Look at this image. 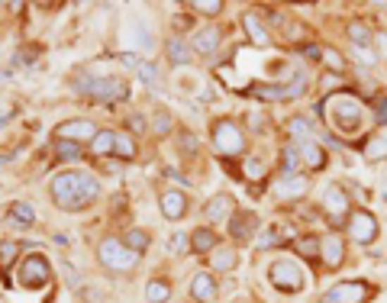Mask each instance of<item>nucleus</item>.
I'll return each mask as SVG.
<instances>
[{"label": "nucleus", "instance_id": "6ab92c4d", "mask_svg": "<svg viewBox=\"0 0 387 303\" xmlns=\"http://www.w3.org/2000/svg\"><path fill=\"white\" fill-rule=\"evenodd\" d=\"M190 297H194V300H200V303L213 300V297H216V278H213L210 271L194 274V280H190Z\"/></svg>", "mask_w": 387, "mask_h": 303}, {"label": "nucleus", "instance_id": "6e6552de", "mask_svg": "<svg viewBox=\"0 0 387 303\" xmlns=\"http://www.w3.org/2000/svg\"><path fill=\"white\" fill-rule=\"evenodd\" d=\"M323 213H326L329 226H345L349 223V194L339 187V184H329L323 190Z\"/></svg>", "mask_w": 387, "mask_h": 303}, {"label": "nucleus", "instance_id": "c9c22d12", "mask_svg": "<svg viewBox=\"0 0 387 303\" xmlns=\"http://www.w3.org/2000/svg\"><path fill=\"white\" fill-rule=\"evenodd\" d=\"M190 10H197L204 16H216V13H223V0H194Z\"/></svg>", "mask_w": 387, "mask_h": 303}, {"label": "nucleus", "instance_id": "cd10ccee", "mask_svg": "<svg viewBox=\"0 0 387 303\" xmlns=\"http://www.w3.org/2000/svg\"><path fill=\"white\" fill-rule=\"evenodd\" d=\"M245 94H252V97H258V100H284L281 84H249Z\"/></svg>", "mask_w": 387, "mask_h": 303}, {"label": "nucleus", "instance_id": "aec40b11", "mask_svg": "<svg viewBox=\"0 0 387 303\" xmlns=\"http://www.w3.org/2000/svg\"><path fill=\"white\" fill-rule=\"evenodd\" d=\"M229 213H233V197H229V194H216V197H210L207 200V206H204V216L210 223L226 220Z\"/></svg>", "mask_w": 387, "mask_h": 303}, {"label": "nucleus", "instance_id": "ddd939ff", "mask_svg": "<svg viewBox=\"0 0 387 303\" xmlns=\"http://www.w3.org/2000/svg\"><path fill=\"white\" fill-rule=\"evenodd\" d=\"M297 152H300V161H304V168H310V171H323L326 168V149L319 142H313V139H304V142H294Z\"/></svg>", "mask_w": 387, "mask_h": 303}, {"label": "nucleus", "instance_id": "dca6fc26", "mask_svg": "<svg viewBox=\"0 0 387 303\" xmlns=\"http://www.w3.org/2000/svg\"><path fill=\"white\" fill-rule=\"evenodd\" d=\"M310 190V181L304 175H294V178H281V181H274V194L281 200H300Z\"/></svg>", "mask_w": 387, "mask_h": 303}, {"label": "nucleus", "instance_id": "a18cd8bd", "mask_svg": "<svg viewBox=\"0 0 387 303\" xmlns=\"http://www.w3.org/2000/svg\"><path fill=\"white\" fill-rule=\"evenodd\" d=\"M139 78H142L145 84L155 81V65H152V61H142V65H139Z\"/></svg>", "mask_w": 387, "mask_h": 303}, {"label": "nucleus", "instance_id": "a19ab883", "mask_svg": "<svg viewBox=\"0 0 387 303\" xmlns=\"http://www.w3.org/2000/svg\"><path fill=\"white\" fill-rule=\"evenodd\" d=\"M175 129V120H171V113H155V136H168Z\"/></svg>", "mask_w": 387, "mask_h": 303}, {"label": "nucleus", "instance_id": "f03ea898", "mask_svg": "<svg viewBox=\"0 0 387 303\" xmlns=\"http://www.w3.org/2000/svg\"><path fill=\"white\" fill-rule=\"evenodd\" d=\"M317 110L319 113L329 110V120H333V126L339 129V132H355V129L362 126V116H364L358 97H352V94H333V97H326Z\"/></svg>", "mask_w": 387, "mask_h": 303}, {"label": "nucleus", "instance_id": "72a5a7b5", "mask_svg": "<svg viewBox=\"0 0 387 303\" xmlns=\"http://www.w3.org/2000/svg\"><path fill=\"white\" fill-rule=\"evenodd\" d=\"M319 249H323V239H317V235H304V239L297 242V252L304 258H319Z\"/></svg>", "mask_w": 387, "mask_h": 303}, {"label": "nucleus", "instance_id": "c03bdc74", "mask_svg": "<svg viewBox=\"0 0 387 303\" xmlns=\"http://www.w3.org/2000/svg\"><path fill=\"white\" fill-rule=\"evenodd\" d=\"M190 235H184V233H178L175 235V239H171V252H175V255H184V252H188L190 249Z\"/></svg>", "mask_w": 387, "mask_h": 303}, {"label": "nucleus", "instance_id": "5701e85b", "mask_svg": "<svg viewBox=\"0 0 387 303\" xmlns=\"http://www.w3.org/2000/svg\"><path fill=\"white\" fill-rule=\"evenodd\" d=\"M7 223L10 226H16V229H30L32 223H36V213H32L30 204H13L7 210Z\"/></svg>", "mask_w": 387, "mask_h": 303}, {"label": "nucleus", "instance_id": "f257e3e1", "mask_svg": "<svg viewBox=\"0 0 387 303\" xmlns=\"http://www.w3.org/2000/svg\"><path fill=\"white\" fill-rule=\"evenodd\" d=\"M49 190H52L55 206H61V210H84V206H91L100 197V181L91 178L87 171H61V175L52 178Z\"/></svg>", "mask_w": 387, "mask_h": 303}, {"label": "nucleus", "instance_id": "a878e982", "mask_svg": "<svg viewBox=\"0 0 387 303\" xmlns=\"http://www.w3.org/2000/svg\"><path fill=\"white\" fill-rule=\"evenodd\" d=\"M145 300L149 303H168L171 300V284L161 280V278L149 280V284H145Z\"/></svg>", "mask_w": 387, "mask_h": 303}, {"label": "nucleus", "instance_id": "2f4dec72", "mask_svg": "<svg viewBox=\"0 0 387 303\" xmlns=\"http://www.w3.org/2000/svg\"><path fill=\"white\" fill-rule=\"evenodd\" d=\"M364 159L368 161H384L387 159V136H371L364 142Z\"/></svg>", "mask_w": 387, "mask_h": 303}, {"label": "nucleus", "instance_id": "4be33fe9", "mask_svg": "<svg viewBox=\"0 0 387 303\" xmlns=\"http://www.w3.org/2000/svg\"><path fill=\"white\" fill-rule=\"evenodd\" d=\"M235 265H239V255H235L233 245H216V249L210 252V268L213 271H233Z\"/></svg>", "mask_w": 387, "mask_h": 303}, {"label": "nucleus", "instance_id": "20e7f679", "mask_svg": "<svg viewBox=\"0 0 387 303\" xmlns=\"http://www.w3.org/2000/svg\"><path fill=\"white\" fill-rule=\"evenodd\" d=\"M97 258H100V265H104L106 271H120V274L136 271V265H139L136 252L126 249V242H123V239H113V235L97 245Z\"/></svg>", "mask_w": 387, "mask_h": 303}, {"label": "nucleus", "instance_id": "79ce46f5", "mask_svg": "<svg viewBox=\"0 0 387 303\" xmlns=\"http://www.w3.org/2000/svg\"><path fill=\"white\" fill-rule=\"evenodd\" d=\"M20 252V242H0V265H10Z\"/></svg>", "mask_w": 387, "mask_h": 303}, {"label": "nucleus", "instance_id": "f8f14e48", "mask_svg": "<svg viewBox=\"0 0 387 303\" xmlns=\"http://www.w3.org/2000/svg\"><path fill=\"white\" fill-rule=\"evenodd\" d=\"M159 206H161V213H165V220H181L184 213H188V197H184V190L168 187L159 197Z\"/></svg>", "mask_w": 387, "mask_h": 303}, {"label": "nucleus", "instance_id": "bb28decb", "mask_svg": "<svg viewBox=\"0 0 387 303\" xmlns=\"http://www.w3.org/2000/svg\"><path fill=\"white\" fill-rule=\"evenodd\" d=\"M300 165H304V161H300V152H297V145L294 142L284 145V152H281V175L284 178H294Z\"/></svg>", "mask_w": 387, "mask_h": 303}, {"label": "nucleus", "instance_id": "de8ad7c7", "mask_svg": "<svg viewBox=\"0 0 387 303\" xmlns=\"http://www.w3.org/2000/svg\"><path fill=\"white\" fill-rule=\"evenodd\" d=\"M374 120L381 123V126H387V97L378 100V110H374Z\"/></svg>", "mask_w": 387, "mask_h": 303}, {"label": "nucleus", "instance_id": "9d476101", "mask_svg": "<svg viewBox=\"0 0 387 303\" xmlns=\"http://www.w3.org/2000/svg\"><path fill=\"white\" fill-rule=\"evenodd\" d=\"M368 297H371V287L364 280H342V284L326 290L323 303H364Z\"/></svg>", "mask_w": 387, "mask_h": 303}, {"label": "nucleus", "instance_id": "4468645a", "mask_svg": "<svg viewBox=\"0 0 387 303\" xmlns=\"http://www.w3.org/2000/svg\"><path fill=\"white\" fill-rule=\"evenodd\" d=\"M220 42H223L220 26H204V30L194 32V39H190V49H194V52H200V55H213L216 49H220Z\"/></svg>", "mask_w": 387, "mask_h": 303}, {"label": "nucleus", "instance_id": "09e8293b", "mask_svg": "<svg viewBox=\"0 0 387 303\" xmlns=\"http://www.w3.org/2000/svg\"><path fill=\"white\" fill-rule=\"evenodd\" d=\"M268 23H271V26H281V23H284V13H278V10H274V13H268Z\"/></svg>", "mask_w": 387, "mask_h": 303}, {"label": "nucleus", "instance_id": "473e14b6", "mask_svg": "<svg viewBox=\"0 0 387 303\" xmlns=\"http://www.w3.org/2000/svg\"><path fill=\"white\" fill-rule=\"evenodd\" d=\"M123 242H126V249H133L136 255H142V252L149 249V242H152V239H149V233H145V229H129V233L123 235Z\"/></svg>", "mask_w": 387, "mask_h": 303}, {"label": "nucleus", "instance_id": "423d86ee", "mask_svg": "<svg viewBox=\"0 0 387 303\" xmlns=\"http://www.w3.org/2000/svg\"><path fill=\"white\" fill-rule=\"evenodd\" d=\"M49 280H52V265H49V258L39 255V252L26 255L23 265H20V284L30 287V290H39V287H46Z\"/></svg>", "mask_w": 387, "mask_h": 303}, {"label": "nucleus", "instance_id": "2eb2a0df", "mask_svg": "<svg viewBox=\"0 0 387 303\" xmlns=\"http://www.w3.org/2000/svg\"><path fill=\"white\" fill-rule=\"evenodd\" d=\"M255 229H258V216H255V213H245V210L233 213V220H229V235H233L235 242H245V239H252V235H255Z\"/></svg>", "mask_w": 387, "mask_h": 303}, {"label": "nucleus", "instance_id": "7c9ffc66", "mask_svg": "<svg viewBox=\"0 0 387 303\" xmlns=\"http://www.w3.org/2000/svg\"><path fill=\"white\" fill-rule=\"evenodd\" d=\"M245 181H262V178L268 175V165H265V159H258V155H245Z\"/></svg>", "mask_w": 387, "mask_h": 303}, {"label": "nucleus", "instance_id": "9b49d317", "mask_svg": "<svg viewBox=\"0 0 387 303\" xmlns=\"http://www.w3.org/2000/svg\"><path fill=\"white\" fill-rule=\"evenodd\" d=\"M100 129L91 120H65L55 126V142H94Z\"/></svg>", "mask_w": 387, "mask_h": 303}, {"label": "nucleus", "instance_id": "58836bf2", "mask_svg": "<svg viewBox=\"0 0 387 303\" xmlns=\"http://www.w3.org/2000/svg\"><path fill=\"white\" fill-rule=\"evenodd\" d=\"M55 152H59V159H81L84 149L78 142H55Z\"/></svg>", "mask_w": 387, "mask_h": 303}, {"label": "nucleus", "instance_id": "37998d69", "mask_svg": "<svg viewBox=\"0 0 387 303\" xmlns=\"http://www.w3.org/2000/svg\"><path fill=\"white\" fill-rule=\"evenodd\" d=\"M181 152H184V155H197V136L181 132Z\"/></svg>", "mask_w": 387, "mask_h": 303}, {"label": "nucleus", "instance_id": "39448f33", "mask_svg": "<svg viewBox=\"0 0 387 303\" xmlns=\"http://www.w3.org/2000/svg\"><path fill=\"white\" fill-rule=\"evenodd\" d=\"M210 139H213L216 155H223V159H233V155H242L245 152V136L233 120H216L213 123Z\"/></svg>", "mask_w": 387, "mask_h": 303}, {"label": "nucleus", "instance_id": "b1692460", "mask_svg": "<svg viewBox=\"0 0 387 303\" xmlns=\"http://www.w3.org/2000/svg\"><path fill=\"white\" fill-rule=\"evenodd\" d=\"M113 149H116V129H100L97 136H94V142H91V155H113Z\"/></svg>", "mask_w": 387, "mask_h": 303}, {"label": "nucleus", "instance_id": "8fccbe9b", "mask_svg": "<svg viewBox=\"0 0 387 303\" xmlns=\"http://www.w3.org/2000/svg\"><path fill=\"white\" fill-rule=\"evenodd\" d=\"M10 159V155H0V165H4V161H7Z\"/></svg>", "mask_w": 387, "mask_h": 303}, {"label": "nucleus", "instance_id": "e433bc0d", "mask_svg": "<svg viewBox=\"0 0 387 303\" xmlns=\"http://www.w3.org/2000/svg\"><path fill=\"white\" fill-rule=\"evenodd\" d=\"M288 132H290V136H297V142H304V139H310L313 129H310V123H307V120H300V116H297V120L288 123Z\"/></svg>", "mask_w": 387, "mask_h": 303}, {"label": "nucleus", "instance_id": "0eeeda50", "mask_svg": "<svg viewBox=\"0 0 387 303\" xmlns=\"http://www.w3.org/2000/svg\"><path fill=\"white\" fill-rule=\"evenodd\" d=\"M268 280H271V287L284 290V294H297L304 287V271L297 261H274L268 268Z\"/></svg>", "mask_w": 387, "mask_h": 303}, {"label": "nucleus", "instance_id": "a211bd4d", "mask_svg": "<svg viewBox=\"0 0 387 303\" xmlns=\"http://www.w3.org/2000/svg\"><path fill=\"white\" fill-rule=\"evenodd\" d=\"M242 30H245V36L252 39V46H268V42H271V32L265 30V23H262V20H258V13H242Z\"/></svg>", "mask_w": 387, "mask_h": 303}, {"label": "nucleus", "instance_id": "393cba45", "mask_svg": "<svg viewBox=\"0 0 387 303\" xmlns=\"http://www.w3.org/2000/svg\"><path fill=\"white\" fill-rule=\"evenodd\" d=\"M165 52H168V61H171V65H188V61H190V52H194V49H190L184 39H168Z\"/></svg>", "mask_w": 387, "mask_h": 303}, {"label": "nucleus", "instance_id": "c85d7f7f", "mask_svg": "<svg viewBox=\"0 0 387 303\" xmlns=\"http://www.w3.org/2000/svg\"><path fill=\"white\" fill-rule=\"evenodd\" d=\"M349 39H352V46L355 49H364V46H371V30H368V23H362V20H352L349 23Z\"/></svg>", "mask_w": 387, "mask_h": 303}, {"label": "nucleus", "instance_id": "c756f323", "mask_svg": "<svg viewBox=\"0 0 387 303\" xmlns=\"http://www.w3.org/2000/svg\"><path fill=\"white\" fill-rule=\"evenodd\" d=\"M319 61H323L329 71H336V75H342V71H345V58H342V52H339V49H333V46L319 49Z\"/></svg>", "mask_w": 387, "mask_h": 303}, {"label": "nucleus", "instance_id": "49530a36", "mask_svg": "<svg viewBox=\"0 0 387 303\" xmlns=\"http://www.w3.org/2000/svg\"><path fill=\"white\" fill-rule=\"evenodd\" d=\"M116 61H123V65H129V68H136V71H139V65H142V58L133 55V52H120L116 55Z\"/></svg>", "mask_w": 387, "mask_h": 303}, {"label": "nucleus", "instance_id": "f704fd0d", "mask_svg": "<svg viewBox=\"0 0 387 303\" xmlns=\"http://www.w3.org/2000/svg\"><path fill=\"white\" fill-rule=\"evenodd\" d=\"M113 155H120V159H136V142L126 136V132H116V149Z\"/></svg>", "mask_w": 387, "mask_h": 303}, {"label": "nucleus", "instance_id": "412c9836", "mask_svg": "<svg viewBox=\"0 0 387 303\" xmlns=\"http://www.w3.org/2000/svg\"><path fill=\"white\" fill-rule=\"evenodd\" d=\"M216 245H220V239H216V233L210 226H200L190 233V249L197 252V255H210Z\"/></svg>", "mask_w": 387, "mask_h": 303}, {"label": "nucleus", "instance_id": "4c0bfd02", "mask_svg": "<svg viewBox=\"0 0 387 303\" xmlns=\"http://www.w3.org/2000/svg\"><path fill=\"white\" fill-rule=\"evenodd\" d=\"M304 87H307V75H304V71H300V75H297L294 81H290L288 87H284V100H294V97H300V94H304Z\"/></svg>", "mask_w": 387, "mask_h": 303}, {"label": "nucleus", "instance_id": "ea45409f", "mask_svg": "<svg viewBox=\"0 0 387 303\" xmlns=\"http://www.w3.org/2000/svg\"><path fill=\"white\" fill-rule=\"evenodd\" d=\"M126 129L129 132H136V136H142L145 129H149V120H145L142 113H129L126 116Z\"/></svg>", "mask_w": 387, "mask_h": 303}, {"label": "nucleus", "instance_id": "f3484780", "mask_svg": "<svg viewBox=\"0 0 387 303\" xmlns=\"http://www.w3.org/2000/svg\"><path fill=\"white\" fill-rule=\"evenodd\" d=\"M319 258H323V265H326L329 271H336V268L345 261V242H342L339 235H326V239H323V249H319Z\"/></svg>", "mask_w": 387, "mask_h": 303}, {"label": "nucleus", "instance_id": "1a4fd4ad", "mask_svg": "<svg viewBox=\"0 0 387 303\" xmlns=\"http://www.w3.org/2000/svg\"><path fill=\"white\" fill-rule=\"evenodd\" d=\"M345 229H349V239L355 245H368V242H374L378 239V233H381V226H378V220H374L368 210H355V213H349V223H345Z\"/></svg>", "mask_w": 387, "mask_h": 303}, {"label": "nucleus", "instance_id": "7ed1b4c3", "mask_svg": "<svg viewBox=\"0 0 387 303\" xmlns=\"http://www.w3.org/2000/svg\"><path fill=\"white\" fill-rule=\"evenodd\" d=\"M71 87H75L78 94H84V97L91 100H126L129 97V87L123 81H116V78H91V75H78L75 81H71Z\"/></svg>", "mask_w": 387, "mask_h": 303}]
</instances>
